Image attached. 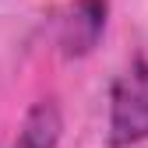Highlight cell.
Listing matches in <instances>:
<instances>
[{"instance_id": "6da1fadb", "label": "cell", "mask_w": 148, "mask_h": 148, "mask_svg": "<svg viewBox=\"0 0 148 148\" xmlns=\"http://www.w3.org/2000/svg\"><path fill=\"white\" fill-rule=\"evenodd\" d=\"M148 141V60H134L109 88V148Z\"/></svg>"}, {"instance_id": "7a4b0ae2", "label": "cell", "mask_w": 148, "mask_h": 148, "mask_svg": "<svg viewBox=\"0 0 148 148\" xmlns=\"http://www.w3.org/2000/svg\"><path fill=\"white\" fill-rule=\"evenodd\" d=\"M109 21V0H74L57 25V46L67 60H81L99 46Z\"/></svg>"}, {"instance_id": "3957f363", "label": "cell", "mask_w": 148, "mask_h": 148, "mask_svg": "<svg viewBox=\"0 0 148 148\" xmlns=\"http://www.w3.org/2000/svg\"><path fill=\"white\" fill-rule=\"evenodd\" d=\"M60 138H64V113L57 99H39L28 106L11 148H57Z\"/></svg>"}]
</instances>
